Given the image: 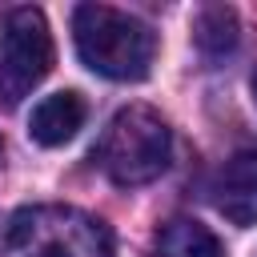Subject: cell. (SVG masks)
Masks as SVG:
<instances>
[{
    "instance_id": "cell-1",
    "label": "cell",
    "mask_w": 257,
    "mask_h": 257,
    "mask_svg": "<svg viewBox=\"0 0 257 257\" xmlns=\"http://www.w3.org/2000/svg\"><path fill=\"white\" fill-rule=\"evenodd\" d=\"M72 36L80 64L108 80H145L157 56L153 28L108 4H80L72 12Z\"/></svg>"
},
{
    "instance_id": "cell-8",
    "label": "cell",
    "mask_w": 257,
    "mask_h": 257,
    "mask_svg": "<svg viewBox=\"0 0 257 257\" xmlns=\"http://www.w3.org/2000/svg\"><path fill=\"white\" fill-rule=\"evenodd\" d=\"M237 32H241V28H237V12L225 8V4H209V8H201L197 20H193V40H197V48H201L205 60L229 56V52L237 48Z\"/></svg>"
},
{
    "instance_id": "cell-3",
    "label": "cell",
    "mask_w": 257,
    "mask_h": 257,
    "mask_svg": "<svg viewBox=\"0 0 257 257\" xmlns=\"http://www.w3.org/2000/svg\"><path fill=\"white\" fill-rule=\"evenodd\" d=\"M96 161L108 173V181H116L124 189L149 185L173 161V133L153 108L128 104L104 124V137L96 145Z\"/></svg>"
},
{
    "instance_id": "cell-2",
    "label": "cell",
    "mask_w": 257,
    "mask_h": 257,
    "mask_svg": "<svg viewBox=\"0 0 257 257\" xmlns=\"http://www.w3.org/2000/svg\"><path fill=\"white\" fill-rule=\"evenodd\" d=\"M0 257H112V237L72 205H28L0 225Z\"/></svg>"
},
{
    "instance_id": "cell-7",
    "label": "cell",
    "mask_w": 257,
    "mask_h": 257,
    "mask_svg": "<svg viewBox=\"0 0 257 257\" xmlns=\"http://www.w3.org/2000/svg\"><path fill=\"white\" fill-rule=\"evenodd\" d=\"M153 257H225V253H221V241H217L201 221L173 217L169 225L157 229Z\"/></svg>"
},
{
    "instance_id": "cell-9",
    "label": "cell",
    "mask_w": 257,
    "mask_h": 257,
    "mask_svg": "<svg viewBox=\"0 0 257 257\" xmlns=\"http://www.w3.org/2000/svg\"><path fill=\"white\" fill-rule=\"evenodd\" d=\"M253 96H257V72H253Z\"/></svg>"
},
{
    "instance_id": "cell-5",
    "label": "cell",
    "mask_w": 257,
    "mask_h": 257,
    "mask_svg": "<svg viewBox=\"0 0 257 257\" xmlns=\"http://www.w3.org/2000/svg\"><path fill=\"white\" fill-rule=\"evenodd\" d=\"M213 205L233 225H257V149H241L221 165L213 181Z\"/></svg>"
},
{
    "instance_id": "cell-4",
    "label": "cell",
    "mask_w": 257,
    "mask_h": 257,
    "mask_svg": "<svg viewBox=\"0 0 257 257\" xmlns=\"http://www.w3.org/2000/svg\"><path fill=\"white\" fill-rule=\"evenodd\" d=\"M52 72V32L40 8H12L0 44V100L20 104Z\"/></svg>"
},
{
    "instance_id": "cell-6",
    "label": "cell",
    "mask_w": 257,
    "mask_h": 257,
    "mask_svg": "<svg viewBox=\"0 0 257 257\" xmlns=\"http://www.w3.org/2000/svg\"><path fill=\"white\" fill-rule=\"evenodd\" d=\"M80 124H84V100L76 92H52L32 108L28 137L36 145H44V149H56V145L72 141L80 133Z\"/></svg>"
}]
</instances>
